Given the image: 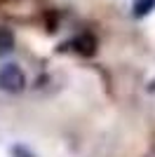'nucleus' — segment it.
I'll list each match as a JSON object with an SVG mask.
<instances>
[{
	"label": "nucleus",
	"instance_id": "nucleus-2",
	"mask_svg": "<svg viewBox=\"0 0 155 157\" xmlns=\"http://www.w3.org/2000/svg\"><path fill=\"white\" fill-rule=\"evenodd\" d=\"M73 47H75L80 54H92L94 52V38L92 35H78L73 40Z\"/></svg>",
	"mask_w": 155,
	"mask_h": 157
},
{
	"label": "nucleus",
	"instance_id": "nucleus-3",
	"mask_svg": "<svg viewBox=\"0 0 155 157\" xmlns=\"http://www.w3.org/2000/svg\"><path fill=\"white\" fill-rule=\"evenodd\" d=\"M14 49V35L10 28H2L0 26V54H7Z\"/></svg>",
	"mask_w": 155,
	"mask_h": 157
},
{
	"label": "nucleus",
	"instance_id": "nucleus-1",
	"mask_svg": "<svg viewBox=\"0 0 155 157\" xmlns=\"http://www.w3.org/2000/svg\"><path fill=\"white\" fill-rule=\"evenodd\" d=\"M26 87V75L17 63H7L0 68V89L10 94H19Z\"/></svg>",
	"mask_w": 155,
	"mask_h": 157
},
{
	"label": "nucleus",
	"instance_id": "nucleus-5",
	"mask_svg": "<svg viewBox=\"0 0 155 157\" xmlns=\"http://www.w3.org/2000/svg\"><path fill=\"white\" fill-rule=\"evenodd\" d=\"M12 157H35V155L28 152L24 145H14V148H12Z\"/></svg>",
	"mask_w": 155,
	"mask_h": 157
},
{
	"label": "nucleus",
	"instance_id": "nucleus-4",
	"mask_svg": "<svg viewBox=\"0 0 155 157\" xmlns=\"http://www.w3.org/2000/svg\"><path fill=\"white\" fill-rule=\"evenodd\" d=\"M155 0H136L134 2V14L136 17H143V14H148L150 10H153Z\"/></svg>",
	"mask_w": 155,
	"mask_h": 157
}]
</instances>
